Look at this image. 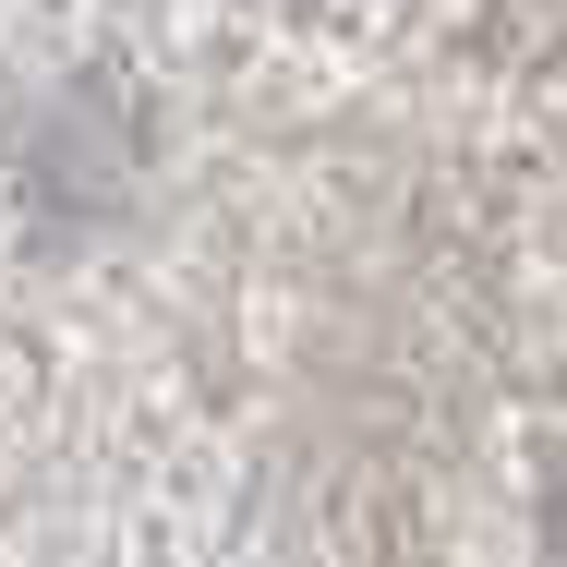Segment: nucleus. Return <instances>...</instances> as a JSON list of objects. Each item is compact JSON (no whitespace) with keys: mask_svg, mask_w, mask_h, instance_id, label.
I'll return each mask as SVG.
<instances>
[{"mask_svg":"<svg viewBox=\"0 0 567 567\" xmlns=\"http://www.w3.org/2000/svg\"><path fill=\"white\" fill-rule=\"evenodd\" d=\"M544 567H567V495H556V519H544Z\"/></svg>","mask_w":567,"mask_h":567,"instance_id":"1","label":"nucleus"}]
</instances>
